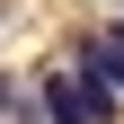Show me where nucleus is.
<instances>
[{
  "mask_svg": "<svg viewBox=\"0 0 124 124\" xmlns=\"http://www.w3.org/2000/svg\"><path fill=\"white\" fill-rule=\"evenodd\" d=\"M36 115H44V124H115L124 98H115L106 80H89L80 62H53V71L36 80Z\"/></svg>",
  "mask_w": 124,
  "mask_h": 124,
  "instance_id": "obj_1",
  "label": "nucleus"
},
{
  "mask_svg": "<svg viewBox=\"0 0 124 124\" xmlns=\"http://www.w3.org/2000/svg\"><path fill=\"white\" fill-rule=\"evenodd\" d=\"M115 9H124V0H115Z\"/></svg>",
  "mask_w": 124,
  "mask_h": 124,
  "instance_id": "obj_3",
  "label": "nucleus"
},
{
  "mask_svg": "<svg viewBox=\"0 0 124 124\" xmlns=\"http://www.w3.org/2000/svg\"><path fill=\"white\" fill-rule=\"evenodd\" d=\"M9 106H18V80H9V71H0V115H9Z\"/></svg>",
  "mask_w": 124,
  "mask_h": 124,
  "instance_id": "obj_2",
  "label": "nucleus"
}]
</instances>
